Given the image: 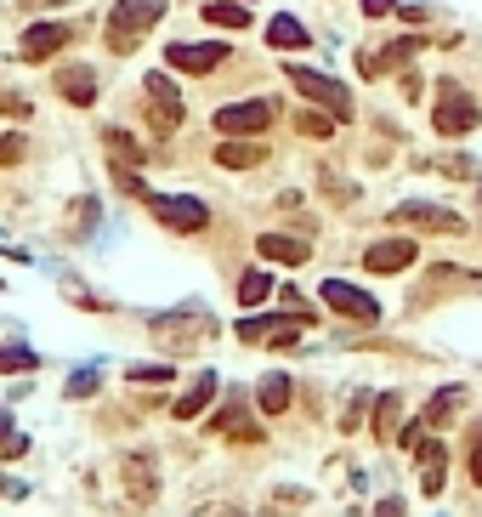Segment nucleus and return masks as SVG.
<instances>
[{
  "mask_svg": "<svg viewBox=\"0 0 482 517\" xmlns=\"http://www.w3.org/2000/svg\"><path fill=\"white\" fill-rule=\"evenodd\" d=\"M165 12H171V0H120V6L108 12V46H114V52H131L142 29H154Z\"/></svg>",
  "mask_w": 482,
  "mask_h": 517,
  "instance_id": "nucleus-1",
  "label": "nucleus"
},
{
  "mask_svg": "<svg viewBox=\"0 0 482 517\" xmlns=\"http://www.w3.org/2000/svg\"><path fill=\"white\" fill-rule=\"evenodd\" d=\"M284 74H290V86L301 91V97H312L318 108H329L335 120L352 114V91H346V80H329V74L307 69V63H284Z\"/></svg>",
  "mask_w": 482,
  "mask_h": 517,
  "instance_id": "nucleus-2",
  "label": "nucleus"
},
{
  "mask_svg": "<svg viewBox=\"0 0 482 517\" xmlns=\"http://www.w3.org/2000/svg\"><path fill=\"white\" fill-rule=\"evenodd\" d=\"M431 125H437V137H465V131L482 125V108L443 80V86H437V108H431Z\"/></svg>",
  "mask_w": 482,
  "mask_h": 517,
  "instance_id": "nucleus-3",
  "label": "nucleus"
},
{
  "mask_svg": "<svg viewBox=\"0 0 482 517\" xmlns=\"http://www.w3.org/2000/svg\"><path fill=\"white\" fill-rule=\"evenodd\" d=\"M267 120H273V103H267V97H244V103L216 108V131H222V137H256V131H267Z\"/></svg>",
  "mask_w": 482,
  "mask_h": 517,
  "instance_id": "nucleus-4",
  "label": "nucleus"
},
{
  "mask_svg": "<svg viewBox=\"0 0 482 517\" xmlns=\"http://www.w3.org/2000/svg\"><path fill=\"white\" fill-rule=\"evenodd\" d=\"M318 319L312 307H290V313H273V319H244L239 336L244 341H295V330H307Z\"/></svg>",
  "mask_w": 482,
  "mask_h": 517,
  "instance_id": "nucleus-5",
  "label": "nucleus"
},
{
  "mask_svg": "<svg viewBox=\"0 0 482 517\" xmlns=\"http://www.w3.org/2000/svg\"><path fill=\"white\" fill-rule=\"evenodd\" d=\"M154 216L171 233H199L210 222V205L205 199H193V194H171V199H154Z\"/></svg>",
  "mask_w": 482,
  "mask_h": 517,
  "instance_id": "nucleus-6",
  "label": "nucleus"
},
{
  "mask_svg": "<svg viewBox=\"0 0 482 517\" xmlns=\"http://www.w3.org/2000/svg\"><path fill=\"white\" fill-rule=\"evenodd\" d=\"M324 302L335 307V313H346V319H358V324H375V319H380V302H375V296H363V290L346 285V279H324Z\"/></svg>",
  "mask_w": 482,
  "mask_h": 517,
  "instance_id": "nucleus-7",
  "label": "nucleus"
},
{
  "mask_svg": "<svg viewBox=\"0 0 482 517\" xmlns=\"http://www.w3.org/2000/svg\"><path fill=\"white\" fill-rule=\"evenodd\" d=\"M165 63L182 74H210L227 63V46L222 40H210V46H188V40H176V46H165Z\"/></svg>",
  "mask_w": 482,
  "mask_h": 517,
  "instance_id": "nucleus-8",
  "label": "nucleus"
},
{
  "mask_svg": "<svg viewBox=\"0 0 482 517\" xmlns=\"http://www.w3.org/2000/svg\"><path fill=\"white\" fill-rule=\"evenodd\" d=\"M69 40H74V23H35V29L23 35V63H46V57H57Z\"/></svg>",
  "mask_w": 482,
  "mask_h": 517,
  "instance_id": "nucleus-9",
  "label": "nucleus"
},
{
  "mask_svg": "<svg viewBox=\"0 0 482 517\" xmlns=\"http://www.w3.org/2000/svg\"><path fill=\"white\" fill-rule=\"evenodd\" d=\"M414 256H420L414 239H375V245L363 250V268H369V273H403Z\"/></svg>",
  "mask_w": 482,
  "mask_h": 517,
  "instance_id": "nucleus-10",
  "label": "nucleus"
},
{
  "mask_svg": "<svg viewBox=\"0 0 482 517\" xmlns=\"http://www.w3.org/2000/svg\"><path fill=\"white\" fill-rule=\"evenodd\" d=\"M397 222H414V228H437V233H460V228H465L454 211H443V205H420V199L397 205Z\"/></svg>",
  "mask_w": 482,
  "mask_h": 517,
  "instance_id": "nucleus-11",
  "label": "nucleus"
},
{
  "mask_svg": "<svg viewBox=\"0 0 482 517\" xmlns=\"http://www.w3.org/2000/svg\"><path fill=\"white\" fill-rule=\"evenodd\" d=\"M256 250L267 256V262H307L312 245H301V239H290V233H261Z\"/></svg>",
  "mask_w": 482,
  "mask_h": 517,
  "instance_id": "nucleus-12",
  "label": "nucleus"
},
{
  "mask_svg": "<svg viewBox=\"0 0 482 517\" xmlns=\"http://www.w3.org/2000/svg\"><path fill=\"white\" fill-rule=\"evenodd\" d=\"M216 160H222L227 171H244V165H261V160H267V148H261V143H244V137H222Z\"/></svg>",
  "mask_w": 482,
  "mask_h": 517,
  "instance_id": "nucleus-13",
  "label": "nucleus"
},
{
  "mask_svg": "<svg viewBox=\"0 0 482 517\" xmlns=\"http://www.w3.org/2000/svg\"><path fill=\"white\" fill-rule=\"evenodd\" d=\"M267 46H273V52H307V29H301V18H273L267 23Z\"/></svg>",
  "mask_w": 482,
  "mask_h": 517,
  "instance_id": "nucleus-14",
  "label": "nucleus"
},
{
  "mask_svg": "<svg viewBox=\"0 0 482 517\" xmlns=\"http://www.w3.org/2000/svg\"><path fill=\"white\" fill-rule=\"evenodd\" d=\"M57 91H63L69 103L91 108V97H97V74H91V69H63V74H57Z\"/></svg>",
  "mask_w": 482,
  "mask_h": 517,
  "instance_id": "nucleus-15",
  "label": "nucleus"
},
{
  "mask_svg": "<svg viewBox=\"0 0 482 517\" xmlns=\"http://www.w3.org/2000/svg\"><path fill=\"white\" fill-rule=\"evenodd\" d=\"M290 398H295V387H290V375H261V415H284L290 410Z\"/></svg>",
  "mask_w": 482,
  "mask_h": 517,
  "instance_id": "nucleus-16",
  "label": "nucleus"
},
{
  "mask_svg": "<svg viewBox=\"0 0 482 517\" xmlns=\"http://www.w3.org/2000/svg\"><path fill=\"white\" fill-rule=\"evenodd\" d=\"M199 18L216 23V29H244V23H250V6H244V0H205Z\"/></svg>",
  "mask_w": 482,
  "mask_h": 517,
  "instance_id": "nucleus-17",
  "label": "nucleus"
},
{
  "mask_svg": "<svg viewBox=\"0 0 482 517\" xmlns=\"http://www.w3.org/2000/svg\"><path fill=\"white\" fill-rule=\"evenodd\" d=\"M210 398H216V375H199V381H193L188 393L176 398V421H193V415L205 410Z\"/></svg>",
  "mask_w": 482,
  "mask_h": 517,
  "instance_id": "nucleus-18",
  "label": "nucleus"
},
{
  "mask_svg": "<svg viewBox=\"0 0 482 517\" xmlns=\"http://www.w3.org/2000/svg\"><path fill=\"white\" fill-rule=\"evenodd\" d=\"M267 296H273V279H267L261 268H250V273L239 279V302H244V307H261Z\"/></svg>",
  "mask_w": 482,
  "mask_h": 517,
  "instance_id": "nucleus-19",
  "label": "nucleus"
},
{
  "mask_svg": "<svg viewBox=\"0 0 482 517\" xmlns=\"http://www.w3.org/2000/svg\"><path fill=\"white\" fill-rule=\"evenodd\" d=\"M465 404V387H443V398H431V410H426V427H448V415Z\"/></svg>",
  "mask_w": 482,
  "mask_h": 517,
  "instance_id": "nucleus-20",
  "label": "nucleus"
},
{
  "mask_svg": "<svg viewBox=\"0 0 482 517\" xmlns=\"http://www.w3.org/2000/svg\"><path fill=\"white\" fill-rule=\"evenodd\" d=\"M40 353L35 347H23V341H12V347H0V375H18V370H35Z\"/></svg>",
  "mask_w": 482,
  "mask_h": 517,
  "instance_id": "nucleus-21",
  "label": "nucleus"
},
{
  "mask_svg": "<svg viewBox=\"0 0 482 517\" xmlns=\"http://www.w3.org/2000/svg\"><path fill=\"white\" fill-rule=\"evenodd\" d=\"M392 427H397V393L375 404V438H392Z\"/></svg>",
  "mask_w": 482,
  "mask_h": 517,
  "instance_id": "nucleus-22",
  "label": "nucleus"
},
{
  "mask_svg": "<svg viewBox=\"0 0 482 517\" xmlns=\"http://www.w3.org/2000/svg\"><path fill=\"white\" fill-rule=\"evenodd\" d=\"M125 375H131V381H142V387H154V381H171V364H131V370H125Z\"/></svg>",
  "mask_w": 482,
  "mask_h": 517,
  "instance_id": "nucleus-23",
  "label": "nucleus"
},
{
  "mask_svg": "<svg viewBox=\"0 0 482 517\" xmlns=\"http://www.w3.org/2000/svg\"><path fill=\"white\" fill-rule=\"evenodd\" d=\"M23 154H29V143H23V137H0V165H18Z\"/></svg>",
  "mask_w": 482,
  "mask_h": 517,
  "instance_id": "nucleus-24",
  "label": "nucleus"
},
{
  "mask_svg": "<svg viewBox=\"0 0 482 517\" xmlns=\"http://www.w3.org/2000/svg\"><path fill=\"white\" fill-rule=\"evenodd\" d=\"M148 97H154V103H176V86L165 74H148Z\"/></svg>",
  "mask_w": 482,
  "mask_h": 517,
  "instance_id": "nucleus-25",
  "label": "nucleus"
},
{
  "mask_svg": "<svg viewBox=\"0 0 482 517\" xmlns=\"http://www.w3.org/2000/svg\"><path fill=\"white\" fill-rule=\"evenodd\" d=\"M295 131H301V137H329V120H324V114H301Z\"/></svg>",
  "mask_w": 482,
  "mask_h": 517,
  "instance_id": "nucleus-26",
  "label": "nucleus"
},
{
  "mask_svg": "<svg viewBox=\"0 0 482 517\" xmlns=\"http://www.w3.org/2000/svg\"><path fill=\"white\" fill-rule=\"evenodd\" d=\"M91 393H97V370H80L69 381V398H91Z\"/></svg>",
  "mask_w": 482,
  "mask_h": 517,
  "instance_id": "nucleus-27",
  "label": "nucleus"
},
{
  "mask_svg": "<svg viewBox=\"0 0 482 517\" xmlns=\"http://www.w3.org/2000/svg\"><path fill=\"white\" fill-rule=\"evenodd\" d=\"M397 0H363V18H392Z\"/></svg>",
  "mask_w": 482,
  "mask_h": 517,
  "instance_id": "nucleus-28",
  "label": "nucleus"
},
{
  "mask_svg": "<svg viewBox=\"0 0 482 517\" xmlns=\"http://www.w3.org/2000/svg\"><path fill=\"white\" fill-rule=\"evenodd\" d=\"M471 478L482 483V432H477V444H471Z\"/></svg>",
  "mask_w": 482,
  "mask_h": 517,
  "instance_id": "nucleus-29",
  "label": "nucleus"
}]
</instances>
